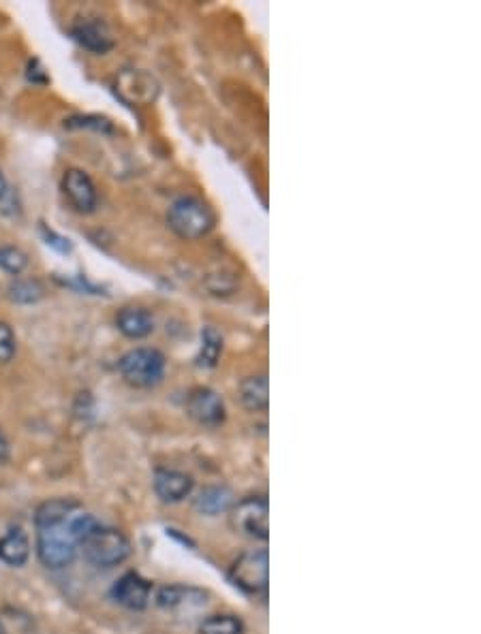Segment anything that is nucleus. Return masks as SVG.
I'll return each instance as SVG.
<instances>
[{
  "label": "nucleus",
  "mask_w": 481,
  "mask_h": 634,
  "mask_svg": "<svg viewBox=\"0 0 481 634\" xmlns=\"http://www.w3.org/2000/svg\"><path fill=\"white\" fill-rule=\"evenodd\" d=\"M223 353V336L214 327H204L201 329V351L197 355V366L199 368H214L219 363Z\"/></svg>",
  "instance_id": "17"
},
{
  "label": "nucleus",
  "mask_w": 481,
  "mask_h": 634,
  "mask_svg": "<svg viewBox=\"0 0 481 634\" xmlns=\"http://www.w3.org/2000/svg\"><path fill=\"white\" fill-rule=\"evenodd\" d=\"M112 598L129 611H144L152 600V585L137 573H124L112 585Z\"/></svg>",
  "instance_id": "9"
},
{
  "label": "nucleus",
  "mask_w": 481,
  "mask_h": 634,
  "mask_svg": "<svg viewBox=\"0 0 481 634\" xmlns=\"http://www.w3.org/2000/svg\"><path fill=\"white\" fill-rule=\"evenodd\" d=\"M41 233H43V237H45V242H48V246H52L54 250H58V252H62V255H65V252H71V242L67 240V237H62V235H58L56 231H52V229H48V227H41Z\"/></svg>",
  "instance_id": "23"
},
{
  "label": "nucleus",
  "mask_w": 481,
  "mask_h": 634,
  "mask_svg": "<svg viewBox=\"0 0 481 634\" xmlns=\"http://www.w3.org/2000/svg\"><path fill=\"white\" fill-rule=\"evenodd\" d=\"M157 605L165 611H193L208 605V594L204 590L191 588V585H163L154 596Z\"/></svg>",
  "instance_id": "10"
},
{
  "label": "nucleus",
  "mask_w": 481,
  "mask_h": 634,
  "mask_svg": "<svg viewBox=\"0 0 481 634\" xmlns=\"http://www.w3.org/2000/svg\"><path fill=\"white\" fill-rule=\"evenodd\" d=\"M18 351V340H15L13 329L7 323H0V363H9Z\"/></svg>",
  "instance_id": "21"
},
{
  "label": "nucleus",
  "mask_w": 481,
  "mask_h": 634,
  "mask_svg": "<svg viewBox=\"0 0 481 634\" xmlns=\"http://www.w3.org/2000/svg\"><path fill=\"white\" fill-rule=\"evenodd\" d=\"M9 459V440L5 438V434L0 432V462H7Z\"/></svg>",
  "instance_id": "25"
},
{
  "label": "nucleus",
  "mask_w": 481,
  "mask_h": 634,
  "mask_svg": "<svg viewBox=\"0 0 481 634\" xmlns=\"http://www.w3.org/2000/svg\"><path fill=\"white\" fill-rule=\"evenodd\" d=\"M80 551L86 562H90L92 566L112 568L131 556V543L120 530L107 528L99 523L95 530L84 536V541L80 543Z\"/></svg>",
  "instance_id": "3"
},
{
  "label": "nucleus",
  "mask_w": 481,
  "mask_h": 634,
  "mask_svg": "<svg viewBox=\"0 0 481 634\" xmlns=\"http://www.w3.org/2000/svg\"><path fill=\"white\" fill-rule=\"evenodd\" d=\"M236 504L234 491L225 485H208L199 491V496L195 498V509L201 515H221L227 513L231 506Z\"/></svg>",
  "instance_id": "14"
},
{
  "label": "nucleus",
  "mask_w": 481,
  "mask_h": 634,
  "mask_svg": "<svg viewBox=\"0 0 481 634\" xmlns=\"http://www.w3.org/2000/svg\"><path fill=\"white\" fill-rule=\"evenodd\" d=\"M0 634H7V630H5V626H3V622H0Z\"/></svg>",
  "instance_id": "27"
},
{
  "label": "nucleus",
  "mask_w": 481,
  "mask_h": 634,
  "mask_svg": "<svg viewBox=\"0 0 481 634\" xmlns=\"http://www.w3.org/2000/svg\"><path fill=\"white\" fill-rule=\"evenodd\" d=\"M30 558V541L28 536L20 530L13 528L3 538H0V560L9 566L20 568Z\"/></svg>",
  "instance_id": "16"
},
{
  "label": "nucleus",
  "mask_w": 481,
  "mask_h": 634,
  "mask_svg": "<svg viewBox=\"0 0 481 634\" xmlns=\"http://www.w3.org/2000/svg\"><path fill=\"white\" fill-rule=\"evenodd\" d=\"M229 579L246 594L259 596L268 590L270 583V558L266 549L246 551L231 564Z\"/></svg>",
  "instance_id": "6"
},
{
  "label": "nucleus",
  "mask_w": 481,
  "mask_h": 634,
  "mask_svg": "<svg viewBox=\"0 0 481 634\" xmlns=\"http://www.w3.org/2000/svg\"><path fill=\"white\" fill-rule=\"evenodd\" d=\"M62 193L69 199V203L77 212L90 214L99 205L97 186L92 182L86 171L82 169H67L62 176Z\"/></svg>",
  "instance_id": "8"
},
{
  "label": "nucleus",
  "mask_w": 481,
  "mask_h": 634,
  "mask_svg": "<svg viewBox=\"0 0 481 634\" xmlns=\"http://www.w3.org/2000/svg\"><path fill=\"white\" fill-rule=\"evenodd\" d=\"M67 126H69V129H77V126H80V129H84V126H86V129H95L99 133H112L114 131L110 120H105L101 116H77V118L67 120Z\"/></svg>",
  "instance_id": "22"
},
{
  "label": "nucleus",
  "mask_w": 481,
  "mask_h": 634,
  "mask_svg": "<svg viewBox=\"0 0 481 634\" xmlns=\"http://www.w3.org/2000/svg\"><path fill=\"white\" fill-rule=\"evenodd\" d=\"M165 368H167L165 355L159 351V348H150V346L133 348V351L124 353L118 361V370L122 378L127 380L131 387H137V389L157 387L165 376Z\"/></svg>",
  "instance_id": "4"
},
{
  "label": "nucleus",
  "mask_w": 481,
  "mask_h": 634,
  "mask_svg": "<svg viewBox=\"0 0 481 634\" xmlns=\"http://www.w3.org/2000/svg\"><path fill=\"white\" fill-rule=\"evenodd\" d=\"M231 528L238 534L255 538V541H268L270 536V504L263 496H248L236 502L229 509Z\"/></svg>",
  "instance_id": "5"
},
{
  "label": "nucleus",
  "mask_w": 481,
  "mask_h": 634,
  "mask_svg": "<svg viewBox=\"0 0 481 634\" xmlns=\"http://www.w3.org/2000/svg\"><path fill=\"white\" fill-rule=\"evenodd\" d=\"M80 509L82 504L71 498H54L37 509V556L43 566L60 570L73 564L77 551H80V543L73 532V517Z\"/></svg>",
  "instance_id": "1"
},
{
  "label": "nucleus",
  "mask_w": 481,
  "mask_h": 634,
  "mask_svg": "<svg viewBox=\"0 0 481 634\" xmlns=\"http://www.w3.org/2000/svg\"><path fill=\"white\" fill-rule=\"evenodd\" d=\"M28 79H30V82H33V84H39V86L50 82V77H48V73H45V69L41 67L39 60H33V62H30V65H28Z\"/></svg>",
  "instance_id": "24"
},
{
  "label": "nucleus",
  "mask_w": 481,
  "mask_h": 634,
  "mask_svg": "<svg viewBox=\"0 0 481 634\" xmlns=\"http://www.w3.org/2000/svg\"><path fill=\"white\" fill-rule=\"evenodd\" d=\"M240 402L246 410H253V412L268 410V404H270L268 376L257 374V376L244 378L240 383Z\"/></svg>",
  "instance_id": "15"
},
{
  "label": "nucleus",
  "mask_w": 481,
  "mask_h": 634,
  "mask_svg": "<svg viewBox=\"0 0 481 634\" xmlns=\"http://www.w3.org/2000/svg\"><path fill=\"white\" fill-rule=\"evenodd\" d=\"M28 267V255L24 250L15 246H3L0 248V269L11 276H20Z\"/></svg>",
  "instance_id": "20"
},
{
  "label": "nucleus",
  "mask_w": 481,
  "mask_h": 634,
  "mask_svg": "<svg viewBox=\"0 0 481 634\" xmlns=\"http://www.w3.org/2000/svg\"><path fill=\"white\" fill-rule=\"evenodd\" d=\"M116 325L120 329V334H124L131 340H144L154 331V316L146 308L129 306L122 308L116 316Z\"/></svg>",
  "instance_id": "13"
},
{
  "label": "nucleus",
  "mask_w": 481,
  "mask_h": 634,
  "mask_svg": "<svg viewBox=\"0 0 481 634\" xmlns=\"http://www.w3.org/2000/svg\"><path fill=\"white\" fill-rule=\"evenodd\" d=\"M73 39L92 54H107L114 47V37L101 20H82L71 28Z\"/></svg>",
  "instance_id": "12"
},
{
  "label": "nucleus",
  "mask_w": 481,
  "mask_h": 634,
  "mask_svg": "<svg viewBox=\"0 0 481 634\" xmlns=\"http://www.w3.org/2000/svg\"><path fill=\"white\" fill-rule=\"evenodd\" d=\"M167 225L182 240H201L214 229V212L204 199L186 195L169 205Z\"/></svg>",
  "instance_id": "2"
},
{
  "label": "nucleus",
  "mask_w": 481,
  "mask_h": 634,
  "mask_svg": "<svg viewBox=\"0 0 481 634\" xmlns=\"http://www.w3.org/2000/svg\"><path fill=\"white\" fill-rule=\"evenodd\" d=\"M7 295L15 304H37V301L43 297V287L37 280H15L9 284Z\"/></svg>",
  "instance_id": "19"
},
{
  "label": "nucleus",
  "mask_w": 481,
  "mask_h": 634,
  "mask_svg": "<svg viewBox=\"0 0 481 634\" xmlns=\"http://www.w3.org/2000/svg\"><path fill=\"white\" fill-rule=\"evenodd\" d=\"M186 412L201 427H219L227 419L223 398L208 387H199L189 393V398H186Z\"/></svg>",
  "instance_id": "7"
},
{
  "label": "nucleus",
  "mask_w": 481,
  "mask_h": 634,
  "mask_svg": "<svg viewBox=\"0 0 481 634\" xmlns=\"http://www.w3.org/2000/svg\"><path fill=\"white\" fill-rule=\"evenodd\" d=\"M199 634H244V622L234 613H216L201 622Z\"/></svg>",
  "instance_id": "18"
},
{
  "label": "nucleus",
  "mask_w": 481,
  "mask_h": 634,
  "mask_svg": "<svg viewBox=\"0 0 481 634\" xmlns=\"http://www.w3.org/2000/svg\"><path fill=\"white\" fill-rule=\"evenodd\" d=\"M7 193H9V186H7V180H5V176H3V171H0V199H3Z\"/></svg>",
  "instance_id": "26"
},
{
  "label": "nucleus",
  "mask_w": 481,
  "mask_h": 634,
  "mask_svg": "<svg viewBox=\"0 0 481 634\" xmlns=\"http://www.w3.org/2000/svg\"><path fill=\"white\" fill-rule=\"evenodd\" d=\"M152 485H154V494L159 496L161 502L178 504L193 494L195 481L189 477V474H184L180 470L161 468L154 472Z\"/></svg>",
  "instance_id": "11"
}]
</instances>
